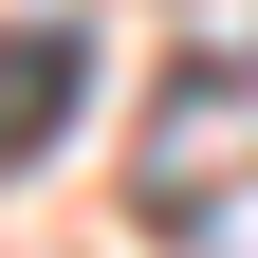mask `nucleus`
<instances>
[{"instance_id":"nucleus-1","label":"nucleus","mask_w":258,"mask_h":258,"mask_svg":"<svg viewBox=\"0 0 258 258\" xmlns=\"http://www.w3.org/2000/svg\"><path fill=\"white\" fill-rule=\"evenodd\" d=\"M74 111H92V37L74 19H0V166H37Z\"/></svg>"}]
</instances>
